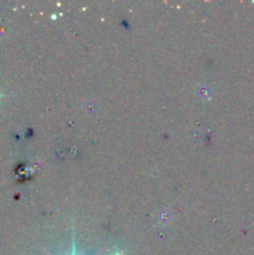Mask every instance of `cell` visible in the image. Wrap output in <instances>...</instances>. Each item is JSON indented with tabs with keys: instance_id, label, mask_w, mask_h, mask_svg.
<instances>
[{
	"instance_id": "cell-2",
	"label": "cell",
	"mask_w": 254,
	"mask_h": 255,
	"mask_svg": "<svg viewBox=\"0 0 254 255\" xmlns=\"http://www.w3.org/2000/svg\"><path fill=\"white\" fill-rule=\"evenodd\" d=\"M114 255H122V254L121 253H115Z\"/></svg>"
},
{
	"instance_id": "cell-1",
	"label": "cell",
	"mask_w": 254,
	"mask_h": 255,
	"mask_svg": "<svg viewBox=\"0 0 254 255\" xmlns=\"http://www.w3.org/2000/svg\"><path fill=\"white\" fill-rule=\"evenodd\" d=\"M72 255H76V248H75V241H74V247H72Z\"/></svg>"
}]
</instances>
